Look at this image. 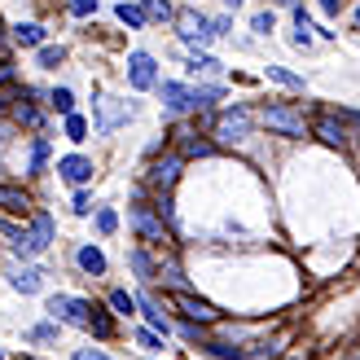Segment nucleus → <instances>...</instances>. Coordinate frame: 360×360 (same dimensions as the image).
I'll return each instance as SVG.
<instances>
[{"label":"nucleus","instance_id":"1","mask_svg":"<svg viewBox=\"0 0 360 360\" xmlns=\"http://www.w3.org/2000/svg\"><path fill=\"white\" fill-rule=\"evenodd\" d=\"M259 123H264V128H273V132H281V136H308L312 132V123L303 119L299 105H264Z\"/></svg>","mask_w":360,"mask_h":360},{"label":"nucleus","instance_id":"2","mask_svg":"<svg viewBox=\"0 0 360 360\" xmlns=\"http://www.w3.org/2000/svg\"><path fill=\"white\" fill-rule=\"evenodd\" d=\"M250 123H255V115L246 110V105H233V110H224L220 119H215V141H224V146H238V141L250 136Z\"/></svg>","mask_w":360,"mask_h":360},{"label":"nucleus","instance_id":"3","mask_svg":"<svg viewBox=\"0 0 360 360\" xmlns=\"http://www.w3.org/2000/svg\"><path fill=\"white\" fill-rule=\"evenodd\" d=\"M132 229H136L146 242H154V246L172 242V229H167V220H163V215H158L154 207H146V202H136V207H132Z\"/></svg>","mask_w":360,"mask_h":360},{"label":"nucleus","instance_id":"4","mask_svg":"<svg viewBox=\"0 0 360 360\" xmlns=\"http://www.w3.org/2000/svg\"><path fill=\"white\" fill-rule=\"evenodd\" d=\"M49 312H53V321H66V326L88 330V312H93V303L75 299V295H53L49 299Z\"/></svg>","mask_w":360,"mask_h":360},{"label":"nucleus","instance_id":"5","mask_svg":"<svg viewBox=\"0 0 360 360\" xmlns=\"http://www.w3.org/2000/svg\"><path fill=\"white\" fill-rule=\"evenodd\" d=\"M176 35L185 44H207V40H215V31H211V18H202L198 9H185V13H176Z\"/></svg>","mask_w":360,"mask_h":360},{"label":"nucleus","instance_id":"6","mask_svg":"<svg viewBox=\"0 0 360 360\" xmlns=\"http://www.w3.org/2000/svg\"><path fill=\"white\" fill-rule=\"evenodd\" d=\"M128 84L132 88H154L158 84V66H154V58L150 53H128Z\"/></svg>","mask_w":360,"mask_h":360},{"label":"nucleus","instance_id":"7","mask_svg":"<svg viewBox=\"0 0 360 360\" xmlns=\"http://www.w3.org/2000/svg\"><path fill=\"white\" fill-rule=\"evenodd\" d=\"M172 303H176V308L185 312L189 321H198V326H211V321L220 316V312H215L207 299H198V295H189V290H176V299H172Z\"/></svg>","mask_w":360,"mask_h":360},{"label":"nucleus","instance_id":"8","mask_svg":"<svg viewBox=\"0 0 360 360\" xmlns=\"http://www.w3.org/2000/svg\"><path fill=\"white\" fill-rule=\"evenodd\" d=\"M180 167H185V158H180V154H167L163 163H154V167H150V185H154L158 193H167L176 180H180Z\"/></svg>","mask_w":360,"mask_h":360},{"label":"nucleus","instance_id":"9","mask_svg":"<svg viewBox=\"0 0 360 360\" xmlns=\"http://www.w3.org/2000/svg\"><path fill=\"white\" fill-rule=\"evenodd\" d=\"M154 88H158V97H163L167 110H176V115H180V110H198L189 84H172V79H167V84H154Z\"/></svg>","mask_w":360,"mask_h":360},{"label":"nucleus","instance_id":"10","mask_svg":"<svg viewBox=\"0 0 360 360\" xmlns=\"http://www.w3.org/2000/svg\"><path fill=\"white\" fill-rule=\"evenodd\" d=\"M312 136H321V141H326V146H347V123L343 119H338V115H321L316 123H312Z\"/></svg>","mask_w":360,"mask_h":360},{"label":"nucleus","instance_id":"11","mask_svg":"<svg viewBox=\"0 0 360 360\" xmlns=\"http://www.w3.org/2000/svg\"><path fill=\"white\" fill-rule=\"evenodd\" d=\"M58 172H62V180H70V185H84V180H93V158L66 154V158H58Z\"/></svg>","mask_w":360,"mask_h":360},{"label":"nucleus","instance_id":"12","mask_svg":"<svg viewBox=\"0 0 360 360\" xmlns=\"http://www.w3.org/2000/svg\"><path fill=\"white\" fill-rule=\"evenodd\" d=\"M132 115H136V110H132L128 101L119 105V101H110V97H105V101H101V119H97V132H115V123H119V119H132Z\"/></svg>","mask_w":360,"mask_h":360},{"label":"nucleus","instance_id":"13","mask_svg":"<svg viewBox=\"0 0 360 360\" xmlns=\"http://www.w3.org/2000/svg\"><path fill=\"white\" fill-rule=\"evenodd\" d=\"M176 141H180V150H185V158H207V154H215V141L198 136V132H176Z\"/></svg>","mask_w":360,"mask_h":360},{"label":"nucleus","instance_id":"14","mask_svg":"<svg viewBox=\"0 0 360 360\" xmlns=\"http://www.w3.org/2000/svg\"><path fill=\"white\" fill-rule=\"evenodd\" d=\"M9 110H13V123H27V128H40V123H44L40 105H31V97H27V93H18V101L9 105Z\"/></svg>","mask_w":360,"mask_h":360},{"label":"nucleus","instance_id":"15","mask_svg":"<svg viewBox=\"0 0 360 360\" xmlns=\"http://www.w3.org/2000/svg\"><path fill=\"white\" fill-rule=\"evenodd\" d=\"M9 285H13L18 295H40L44 273H40V268H22V273H13V277H9Z\"/></svg>","mask_w":360,"mask_h":360},{"label":"nucleus","instance_id":"16","mask_svg":"<svg viewBox=\"0 0 360 360\" xmlns=\"http://www.w3.org/2000/svg\"><path fill=\"white\" fill-rule=\"evenodd\" d=\"M0 207L13 211V215H27V211H31V198L18 189V185H0Z\"/></svg>","mask_w":360,"mask_h":360},{"label":"nucleus","instance_id":"17","mask_svg":"<svg viewBox=\"0 0 360 360\" xmlns=\"http://www.w3.org/2000/svg\"><path fill=\"white\" fill-rule=\"evenodd\" d=\"M31 238H35V246H40V250L53 246V215H49V211H35V220H31Z\"/></svg>","mask_w":360,"mask_h":360},{"label":"nucleus","instance_id":"18","mask_svg":"<svg viewBox=\"0 0 360 360\" xmlns=\"http://www.w3.org/2000/svg\"><path fill=\"white\" fill-rule=\"evenodd\" d=\"M13 40L22 44V49H40L44 44V27L40 22H18L13 27Z\"/></svg>","mask_w":360,"mask_h":360},{"label":"nucleus","instance_id":"19","mask_svg":"<svg viewBox=\"0 0 360 360\" xmlns=\"http://www.w3.org/2000/svg\"><path fill=\"white\" fill-rule=\"evenodd\" d=\"M75 264L84 268V273H93V277H101L105 273V255L97 246H79V255H75Z\"/></svg>","mask_w":360,"mask_h":360},{"label":"nucleus","instance_id":"20","mask_svg":"<svg viewBox=\"0 0 360 360\" xmlns=\"http://www.w3.org/2000/svg\"><path fill=\"white\" fill-rule=\"evenodd\" d=\"M215 360H246V347H233V343H224V338H207L202 343Z\"/></svg>","mask_w":360,"mask_h":360},{"label":"nucleus","instance_id":"21","mask_svg":"<svg viewBox=\"0 0 360 360\" xmlns=\"http://www.w3.org/2000/svg\"><path fill=\"white\" fill-rule=\"evenodd\" d=\"M128 264H132V273H136L141 281H154V273H158V268H154V259L146 255V250H132V255H128Z\"/></svg>","mask_w":360,"mask_h":360},{"label":"nucleus","instance_id":"22","mask_svg":"<svg viewBox=\"0 0 360 360\" xmlns=\"http://www.w3.org/2000/svg\"><path fill=\"white\" fill-rule=\"evenodd\" d=\"M88 330H93L97 338H110V334H115V321H110V316H105L97 303H93V312H88Z\"/></svg>","mask_w":360,"mask_h":360},{"label":"nucleus","instance_id":"23","mask_svg":"<svg viewBox=\"0 0 360 360\" xmlns=\"http://www.w3.org/2000/svg\"><path fill=\"white\" fill-rule=\"evenodd\" d=\"M268 79L281 84V88H295V93H303V79L295 75V70H285V66H268Z\"/></svg>","mask_w":360,"mask_h":360},{"label":"nucleus","instance_id":"24","mask_svg":"<svg viewBox=\"0 0 360 360\" xmlns=\"http://www.w3.org/2000/svg\"><path fill=\"white\" fill-rule=\"evenodd\" d=\"M49 105H53V110H62V115H75V93H70V88H53Z\"/></svg>","mask_w":360,"mask_h":360},{"label":"nucleus","instance_id":"25","mask_svg":"<svg viewBox=\"0 0 360 360\" xmlns=\"http://www.w3.org/2000/svg\"><path fill=\"white\" fill-rule=\"evenodd\" d=\"M44 163H49V141H44V136H35V141H31V176H40Z\"/></svg>","mask_w":360,"mask_h":360},{"label":"nucleus","instance_id":"26","mask_svg":"<svg viewBox=\"0 0 360 360\" xmlns=\"http://www.w3.org/2000/svg\"><path fill=\"white\" fill-rule=\"evenodd\" d=\"M115 13H119V22H128V27H146V22H150V18H146V9L128 5V0H123V5H119Z\"/></svg>","mask_w":360,"mask_h":360},{"label":"nucleus","instance_id":"27","mask_svg":"<svg viewBox=\"0 0 360 360\" xmlns=\"http://www.w3.org/2000/svg\"><path fill=\"white\" fill-rule=\"evenodd\" d=\"M141 308H146V321H150V326H154V330H163V334H167V316H163V312H158V303H154L150 295H141Z\"/></svg>","mask_w":360,"mask_h":360},{"label":"nucleus","instance_id":"28","mask_svg":"<svg viewBox=\"0 0 360 360\" xmlns=\"http://www.w3.org/2000/svg\"><path fill=\"white\" fill-rule=\"evenodd\" d=\"M146 18H158V22H172V0H146Z\"/></svg>","mask_w":360,"mask_h":360},{"label":"nucleus","instance_id":"29","mask_svg":"<svg viewBox=\"0 0 360 360\" xmlns=\"http://www.w3.org/2000/svg\"><path fill=\"white\" fill-rule=\"evenodd\" d=\"M189 70H193V75H198V70H202V75H215V70H220V62H215L211 53H193V58H189Z\"/></svg>","mask_w":360,"mask_h":360},{"label":"nucleus","instance_id":"30","mask_svg":"<svg viewBox=\"0 0 360 360\" xmlns=\"http://www.w3.org/2000/svg\"><path fill=\"white\" fill-rule=\"evenodd\" d=\"M110 308H115L119 316H128V312H136V299H132L128 290H110Z\"/></svg>","mask_w":360,"mask_h":360},{"label":"nucleus","instance_id":"31","mask_svg":"<svg viewBox=\"0 0 360 360\" xmlns=\"http://www.w3.org/2000/svg\"><path fill=\"white\" fill-rule=\"evenodd\" d=\"M62 58H66V49L62 44H40V66H62Z\"/></svg>","mask_w":360,"mask_h":360},{"label":"nucleus","instance_id":"32","mask_svg":"<svg viewBox=\"0 0 360 360\" xmlns=\"http://www.w3.org/2000/svg\"><path fill=\"white\" fill-rule=\"evenodd\" d=\"M224 97V88H215V84H207V88H193V105L202 110V105H211V101H220Z\"/></svg>","mask_w":360,"mask_h":360},{"label":"nucleus","instance_id":"33","mask_svg":"<svg viewBox=\"0 0 360 360\" xmlns=\"http://www.w3.org/2000/svg\"><path fill=\"white\" fill-rule=\"evenodd\" d=\"M97 229H101V233H105V238H110V233H115V229H119V215H115V211H110V207H101V211H97Z\"/></svg>","mask_w":360,"mask_h":360},{"label":"nucleus","instance_id":"34","mask_svg":"<svg viewBox=\"0 0 360 360\" xmlns=\"http://www.w3.org/2000/svg\"><path fill=\"white\" fill-rule=\"evenodd\" d=\"M27 338H35V343H53V338H58V326H49V321H44V326H31Z\"/></svg>","mask_w":360,"mask_h":360},{"label":"nucleus","instance_id":"35","mask_svg":"<svg viewBox=\"0 0 360 360\" xmlns=\"http://www.w3.org/2000/svg\"><path fill=\"white\" fill-rule=\"evenodd\" d=\"M66 136H70V141H84V136H88V123H84L79 115H66Z\"/></svg>","mask_w":360,"mask_h":360},{"label":"nucleus","instance_id":"36","mask_svg":"<svg viewBox=\"0 0 360 360\" xmlns=\"http://www.w3.org/2000/svg\"><path fill=\"white\" fill-rule=\"evenodd\" d=\"M18 93H22V84H5V88H0V115H5L9 105L18 101Z\"/></svg>","mask_w":360,"mask_h":360},{"label":"nucleus","instance_id":"37","mask_svg":"<svg viewBox=\"0 0 360 360\" xmlns=\"http://www.w3.org/2000/svg\"><path fill=\"white\" fill-rule=\"evenodd\" d=\"M70 13H75V18H88V13H97V0H70Z\"/></svg>","mask_w":360,"mask_h":360},{"label":"nucleus","instance_id":"38","mask_svg":"<svg viewBox=\"0 0 360 360\" xmlns=\"http://www.w3.org/2000/svg\"><path fill=\"white\" fill-rule=\"evenodd\" d=\"M136 343L146 347V352H158L163 343H158V334H150V330H136Z\"/></svg>","mask_w":360,"mask_h":360},{"label":"nucleus","instance_id":"39","mask_svg":"<svg viewBox=\"0 0 360 360\" xmlns=\"http://www.w3.org/2000/svg\"><path fill=\"white\" fill-rule=\"evenodd\" d=\"M70 207H75V215H88V211H93V198H88L84 189L75 193V202H70Z\"/></svg>","mask_w":360,"mask_h":360},{"label":"nucleus","instance_id":"40","mask_svg":"<svg viewBox=\"0 0 360 360\" xmlns=\"http://www.w3.org/2000/svg\"><path fill=\"white\" fill-rule=\"evenodd\" d=\"M273 27H277V22H273V13H255V31H259V35H268Z\"/></svg>","mask_w":360,"mask_h":360},{"label":"nucleus","instance_id":"41","mask_svg":"<svg viewBox=\"0 0 360 360\" xmlns=\"http://www.w3.org/2000/svg\"><path fill=\"white\" fill-rule=\"evenodd\" d=\"M75 360H110V356L97 352V347H79V352H75Z\"/></svg>","mask_w":360,"mask_h":360},{"label":"nucleus","instance_id":"42","mask_svg":"<svg viewBox=\"0 0 360 360\" xmlns=\"http://www.w3.org/2000/svg\"><path fill=\"white\" fill-rule=\"evenodd\" d=\"M338 9H343V0H321V13H330V18H334Z\"/></svg>","mask_w":360,"mask_h":360},{"label":"nucleus","instance_id":"43","mask_svg":"<svg viewBox=\"0 0 360 360\" xmlns=\"http://www.w3.org/2000/svg\"><path fill=\"white\" fill-rule=\"evenodd\" d=\"M5 84H13V66H9V62H0V88H5Z\"/></svg>","mask_w":360,"mask_h":360},{"label":"nucleus","instance_id":"44","mask_svg":"<svg viewBox=\"0 0 360 360\" xmlns=\"http://www.w3.org/2000/svg\"><path fill=\"white\" fill-rule=\"evenodd\" d=\"M229 27H233L229 18H215V22H211V31H215V35H229Z\"/></svg>","mask_w":360,"mask_h":360},{"label":"nucleus","instance_id":"45","mask_svg":"<svg viewBox=\"0 0 360 360\" xmlns=\"http://www.w3.org/2000/svg\"><path fill=\"white\" fill-rule=\"evenodd\" d=\"M273 5H281V9H295V0H273Z\"/></svg>","mask_w":360,"mask_h":360},{"label":"nucleus","instance_id":"46","mask_svg":"<svg viewBox=\"0 0 360 360\" xmlns=\"http://www.w3.org/2000/svg\"><path fill=\"white\" fill-rule=\"evenodd\" d=\"M224 5H229V9H238V5H242V0H224Z\"/></svg>","mask_w":360,"mask_h":360},{"label":"nucleus","instance_id":"47","mask_svg":"<svg viewBox=\"0 0 360 360\" xmlns=\"http://www.w3.org/2000/svg\"><path fill=\"white\" fill-rule=\"evenodd\" d=\"M356 27H360V5H356Z\"/></svg>","mask_w":360,"mask_h":360},{"label":"nucleus","instance_id":"48","mask_svg":"<svg viewBox=\"0 0 360 360\" xmlns=\"http://www.w3.org/2000/svg\"><path fill=\"white\" fill-rule=\"evenodd\" d=\"M18 360H35V356H18Z\"/></svg>","mask_w":360,"mask_h":360},{"label":"nucleus","instance_id":"49","mask_svg":"<svg viewBox=\"0 0 360 360\" xmlns=\"http://www.w3.org/2000/svg\"><path fill=\"white\" fill-rule=\"evenodd\" d=\"M0 360H5V356H0Z\"/></svg>","mask_w":360,"mask_h":360}]
</instances>
